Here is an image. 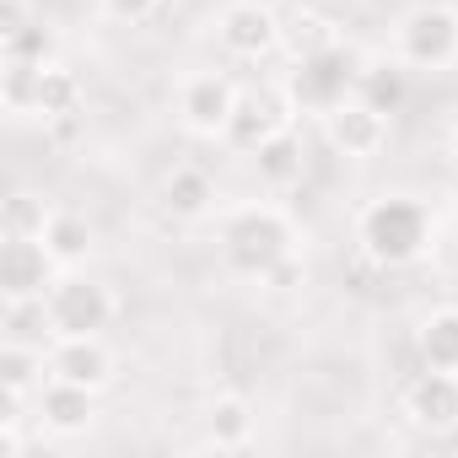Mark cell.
I'll use <instances>...</instances> for the list:
<instances>
[{
  "label": "cell",
  "mask_w": 458,
  "mask_h": 458,
  "mask_svg": "<svg viewBox=\"0 0 458 458\" xmlns=\"http://www.w3.org/2000/svg\"><path fill=\"white\" fill-rule=\"evenodd\" d=\"M216 249H221V265L238 281H259L265 286L286 259H297V226H292V216L281 205L249 199V205H233L221 216Z\"/></svg>",
  "instance_id": "1"
},
{
  "label": "cell",
  "mask_w": 458,
  "mask_h": 458,
  "mask_svg": "<svg viewBox=\"0 0 458 458\" xmlns=\"http://www.w3.org/2000/svg\"><path fill=\"white\" fill-rule=\"evenodd\" d=\"M356 249L377 270H404L431 249V210L415 194H377L356 216Z\"/></svg>",
  "instance_id": "2"
},
{
  "label": "cell",
  "mask_w": 458,
  "mask_h": 458,
  "mask_svg": "<svg viewBox=\"0 0 458 458\" xmlns=\"http://www.w3.org/2000/svg\"><path fill=\"white\" fill-rule=\"evenodd\" d=\"M394 60L404 71H453L458 65V6H442V0H420L394 22Z\"/></svg>",
  "instance_id": "3"
},
{
  "label": "cell",
  "mask_w": 458,
  "mask_h": 458,
  "mask_svg": "<svg viewBox=\"0 0 458 458\" xmlns=\"http://www.w3.org/2000/svg\"><path fill=\"white\" fill-rule=\"evenodd\" d=\"M356 60L335 44V49H324V55H308V60H292V71H286V98H292V108L297 114H329V108H340L345 98H356Z\"/></svg>",
  "instance_id": "4"
},
{
  "label": "cell",
  "mask_w": 458,
  "mask_h": 458,
  "mask_svg": "<svg viewBox=\"0 0 458 458\" xmlns=\"http://www.w3.org/2000/svg\"><path fill=\"white\" fill-rule=\"evenodd\" d=\"M44 302H49L55 340H60V335H103V329L114 324V313H119L114 292H108L103 281L81 276V270H60L55 286L44 292Z\"/></svg>",
  "instance_id": "5"
},
{
  "label": "cell",
  "mask_w": 458,
  "mask_h": 458,
  "mask_svg": "<svg viewBox=\"0 0 458 458\" xmlns=\"http://www.w3.org/2000/svg\"><path fill=\"white\" fill-rule=\"evenodd\" d=\"M286 38V22L265 6V0H226V6L216 12V44L221 55H233L243 65L254 60H270Z\"/></svg>",
  "instance_id": "6"
},
{
  "label": "cell",
  "mask_w": 458,
  "mask_h": 458,
  "mask_svg": "<svg viewBox=\"0 0 458 458\" xmlns=\"http://www.w3.org/2000/svg\"><path fill=\"white\" fill-rule=\"evenodd\" d=\"M238 87L233 76L221 71H194L183 76L178 87V124L194 135V140H226V130H233V114H238Z\"/></svg>",
  "instance_id": "7"
},
{
  "label": "cell",
  "mask_w": 458,
  "mask_h": 458,
  "mask_svg": "<svg viewBox=\"0 0 458 458\" xmlns=\"http://www.w3.org/2000/svg\"><path fill=\"white\" fill-rule=\"evenodd\" d=\"M324 140L345 157V162H372L388 146V114L372 108L367 98H345L340 108L324 114Z\"/></svg>",
  "instance_id": "8"
},
{
  "label": "cell",
  "mask_w": 458,
  "mask_h": 458,
  "mask_svg": "<svg viewBox=\"0 0 458 458\" xmlns=\"http://www.w3.org/2000/svg\"><path fill=\"white\" fill-rule=\"evenodd\" d=\"M49 377H65L76 388L103 394L119 377V356L103 345V335H60L49 345Z\"/></svg>",
  "instance_id": "9"
},
{
  "label": "cell",
  "mask_w": 458,
  "mask_h": 458,
  "mask_svg": "<svg viewBox=\"0 0 458 458\" xmlns=\"http://www.w3.org/2000/svg\"><path fill=\"white\" fill-rule=\"evenodd\" d=\"M297 108L286 98V87H265V92H243L238 98V114H233V130H226V140H233L238 151H259L265 140H276L281 130H292Z\"/></svg>",
  "instance_id": "10"
},
{
  "label": "cell",
  "mask_w": 458,
  "mask_h": 458,
  "mask_svg": "<svg viewBox=\"0 0 458 458\" xmlns=\"http://www.w3.org/2000/svg\"><path fill=\"white\" fill-rule=\"evenodd\" d=\"M33 410H38V426H44L49 437L71 442V437H87V431H92V420H98V394H92V388H76V383H65V377H49V383L33 394Z\"/></svg>",
  "instance_id": "11"
},
{
  "label": "cell",
  "mask_w": 458,
  "mask_h": 458,
  "mask_svg": "<svg viewBox=\"0 0 458 458\" xmlns=\"http://www.w3.org/2000/svg\"><path fill=\"white\" fill-rule=\"evenodd\" d=\"M404 415H410L415 431H431V437L458 431V372L426 367V372L404 388Z\"/></svg>",
  "instance_id": "12"
},
{
  "label": "cell",
  "mask_w": 458,
  "mask_h": 458,
  "mask_svg": "<svg viewBox=\"0 0 458 458\" xmlns=\"http://www.w3.org/2000/svg\"><path fill=\"white\" fill-rule=\"evenodd\" d=\"M60 265L49 259L44 238H6L0 243V292L6 297H44Z\"/></svg>",
  "instance_id": "13"
},
{
  "label": "cell",
  "mask_w": 458,
  "mask_h": 458,
  "mask_svg": "<svg viewBox=\"0 0 458 458\" xmlns=\"http://www.w3.org/2000/svg\"><path fill=\"white\" fill-rule=\"evenodd\" d=\"M254 442V404L243 394H216L205 404V437L199 447H216V453H238Z\"/></svg>",
  "instance_id": "14"
},
{
  "label": "cell",
  "mask_w": 458,
  "mask_h": 458,
  "mask_svg": "<svg viewBox=\"0 0 458 458\" xmlns=\"http://www.w3.org/2000/svg\"><path fill=\"white\" fill-rule=\"evenodd\" d=\"M162 210L173 221H205V216H216V183H210V173L189 167V162L173 167L162 178Z\"/></svg>",
  "instance_id": "15"
},
{
  "label": "cell",
  "mask_w": 458,
  "mask_h": 458,
  "mask_svg": "<svg viewBox=\"0 0 458 458\" xmlns=\"http://www.w3.org/2000/svg\"><path fill=\"white\" fill-rule=\"evenodd\" d=\"M49 383V351L38 345H0V388L12 404H33V394Z\"/></svg>",
  "instance_id": "16"
},
{
  "label": "cell",
  "mask_w": 458,
  "mask_h": 458,
  "mask_svg": "<svg viewBox=\"0 0 458 458\" xmlns=\"http://www.w3.org/2000/svg\"><path fill=\"white\" fill-rule=\"evenodd\" d=\"M92 243H98V233H92V221L81 210H55L49 226H44V249H49V259L60 270H81L92 259Z\"/></svg>",
  "instance_id": "17"
},
{
  "label": "cell",
  "mask_w": 458,
  "mask_h": 458,
  "mask_svg": "<svg viewBox=\"0 0 458 458\" xmlns=\"http://www.w3.org/2000/svg\"><path fill=\"white\" fill-rule=\"evenodd\" d=\"M415 356H420V367L458 372V308H431L415 324Z\"/></svg>",
  "instance_id": "18"
},
{
  "label": "cell",
  "mask_w": 458,
  "mask_h": 458,
  "mask_svg": "<svg viewBox=\"0 0 458 458\" xmlns=\"http://www.w3.org/2000/svg\"><path fill=\"white\" fill-rule=\"evenodd\" d=\"M76 103H81V81H76V71H65L60 60L38 65V87H33V119L55 124V119H65V114H76Z\"/></svg>",
  "instance_id": "19"
},
{
  "label": "cell",
  "mask_w": 458,
  "mask_h": 458,
  "mask_svg": "<svg viewBox=\"0 0 458 458\" xmlns=\"http://www.w3.org/2000/svg\"><path fill=\"white\" fill-rule=\"evenodd\" d=\"M0 329H6L12 345H38V351L55 345V324H49V302L44 297H6Z\"/></svg>",
  "instance_id": "20"
},
{
  "label": "cell",
  "mask_w": 458,
  "mask_h": 458,
  "mask_svg": "<svg viewBox=\"0 0 458 458\" xmlns=\"http://www.w3.org/2000/svg\"><path fill=\"white\" fill-rule=\"evenodd\" d=\"M254 173H259L265 189H292V183H302V140H297L292 130H281L276 140H265V146L254 151Z\"/></svg>",
  "instance_id": "21"
},
{
  "label": "cell",
  "mask_w": 458,
  "mask_h": 458,
  "mask_svg": "<svg viewBox=\"0 0 458 458\" xmlns=\"http://www.w3.org/2000/svg\"><path fill=\"white\" fill-rule=\"evenodd\" d=\"M356 98H367L372 108H383V114H394V108L404 103V65H399L394 55H377V60H361V71H356Z\"/></svg>",
  "instance_id": "22"
},
{
  "label": "cell",
  "mask_w": 458,
  "mask_h": 458,
  "mask_svg": "<svg viewBox=\"0 0 458 458\" xmlns=\"http://www.w3.org/2000/svg\"><path fill=\"white\" fill-rule=\"evenodd\" d=\"M49 216H55V205L38 189H12L6 205H0V233L6 238H44Z\"/></svg>",
  "instance_id": "23"
},
{
  "label": "cell",
  "mask_w": 458,
  "mask_h": 458,
  "mask_svg": "<svg viewBox=\"0 0 458 458\" xmlns=\"http://www.w3.org/2000/svg\"><path fill=\"white\" fill-rule=\"evenodd\" d=\"M281 44L292 49V60H308V55L335 49V44H340V33H335V22H329V17H318V12H297V17L286 22V38H281Z\"/></svg>",
  "instance_id": "24"
},
{
  "label": "cell",
  "mask_w": 458,
  "mask_h": 458,
  "mask_svg": "<svg viewBox=\"0 0 458 458\" xmlns=\"http://www.w3.org/2000/svg\"><path fill=\"white\" fill-rule=\"evenodd\" d=\"M33 87H38V65L6 60V71H0V103H6L12 119H33Z\"/></svg>",
  "instance_id": "25"
},
{
  "label": "cell",
  "mask_w": 458,
  "mask_h": 458,
  "mask_svg": "<svg viewBox=\"0 0 458 458\" xmlns=\"http://www.w3.org/2000/svg\"><path fill=\"white\" fill-rule=\"evenodd\" d=\"M157 6L162 0H98V17L114 22V28H140V22L157 17Z\"/></svg>",
  "instance_id": "26"
},
{
  "label": "cell",
  "mask_w": 458,
  "mask_h": 458,
  "mask_svg": "<svg viewBox=\"0 0 458 458\" xmlns=\"http://www.w3.org/2000/svg\"><path fill=\"white\" fill-rule=\"evenodd\" d=\"M453 162H458V130H453Z\"/></svg>",
  "instance_id": "27"
}]
</instances>
